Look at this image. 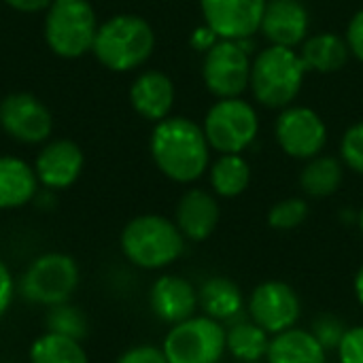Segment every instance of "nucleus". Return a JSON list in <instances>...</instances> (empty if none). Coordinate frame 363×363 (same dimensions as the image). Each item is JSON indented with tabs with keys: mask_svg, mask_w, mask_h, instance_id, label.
I'll use <instances>...</instances> for the list:
<instances>
[{
	"mask_svg": "<svg viewBox=\"0 0 363 363\" xmlns=\"http://www.w3.org/2000/svg\"><path fill=\"white\" fill-rule=\"evenodd\" d=\"M208 151L204 130L185 117H166L151 134V157L174 183L198 181L208 168Z\"/></svg>",
	"mask_w": 363,
	"mask_h": 363,
	"instance_id": "obj_1",
	"label": "nucleus"
},
{
	"mask_svg": "<svg viewBox=\"0 0 363 363\" xmlns=\"http://www.w3.org/2000/svg\"><path fill=\"white\" fill-rule=\"evenodd\" d=\"M121 253L143 270H162L185 251V236L174 221L162 215H140L128 221L119 238Z\"/></svg>",
	"mask_w": 363,
	"mask_h": 363,
	"instance_id": "obj_2",
	"label": "nucleus"
},
{
	"mask_svg": "<svg viewBox=\"0 0 363 363\" xmlns=\"http://www.w3.org/2000/svg\"><path fill=\"white\" fill-rule=\"evenodd\" d=\"M155 47L153 28L138 15H115L100 23L94 55L108 70L128 72L143 66Z\"/></svg>",
	"mask_w": 363,
	"mask_h": 363,
	"instance_id": "obj_3",
	"label": "nucleus"
},
{
	"mask_svg": "<svg viewBox=\"0 0 363 363\" xmlns=\"http://www.w3.org/2000/svg\"><path fill=\"white\" fill-rule=\"evenodd\" d=\"M308 72L302 55L289 47L272 45L257 53L251 64V89L259 104L268 108H287L302 89Z\"/></svg>",
	"mask_w": 363,
	"mask_h": 363,
	"instance_id": "obj_4",
	"label": "nucleus"
},
{
	"mask_svg": "<svg viewBox=\"0 0 363 363\" xmlns=\"http://www.w3.org/2000/svg\"><path fill=\"white\" fill-rule=\"evenodd\" d=\"M81 281L79 264L66 253H43L28 264L19 279V296L38 306H57L72 298Z\"/></svg>",
	"mask_w": 363,
	"mask_h": 363,
	"instance_id": "obj_5",
	"label": "nucleus"
},
{
	"mask_svg": "<svg viewBox=\"0 0 363 363\" xmlns=\"http://www.w3.org/2000/svg\"><path fill=\"white\" fill-rule=\"evenodd\" d=\"M98 19L87 0H53L45 17V38L51 51L72 60L91 51Z\"/></svg>",
	"mask_w": 363,
	"mask_h": 363,
	"instance_id": "obj_6",
	"label": "nucleus"
},
{
	"mask_svg": "<svg viewBox=\"0 0 363 363\" xmlns=\"http://www.w3.org/2000/svg\"><path fill=\"white\" fill-rule=\"evenodd\" d=\"M162 351L168 363H219L228 351L225 328L206 315H194L170 325Z\"/></svg>",
	"mask_w": 363,
	"mask_h": 363,
	"instance_id": "obj_7",
	"label": "nucleus"
},
{
	"mask_svg": "<svg viewBox=\"0 0 363 363\" xmlns=\"http://www.w3.org/2000/svg\"><path fill=\"white\" fill-rule=\"evenodd\" d=\"M202 130L211 149L221 155L242 153L255 143L259 119L249 102L240 98H221L206 113Z\"/></svg>",
	"mask_w": 363,
	"mask_h": 363,
	"instance_id": "obj_8",
	"label": "nucleus"
},
{
	"mask_svg": "<svg viewBox=\"0 0 363 363\" xmlns=\"http://www.w3.org/2000/svg\"><path fill=\"white\" fill-rule=\"evenodd\" d=\"M249 38L223 40L219 38L204 55L202 77L211 94L221 98H238L251 81Z\"/></svg>",
	"mask_w": 363,
	"mask_h": 363,
	"instance_id": "obj_9",
	"label": "nucleus"
},
{
	"mask_svg": "<svg viewBox=\"0 0 363 363\" xmlns=\"http://www.w3.org/2000/svg\"><path fill=\"white\" fill-rule=\"evenodd\" d=\"M247 311L253 323L270 336H277L296 328L302 315V302L291 285L283 281H264L251 291Z\"/></svg>",
	"mask_w": 363,
	"mask_h": 363,
	"instance_id": "obj_10",
	"label": "nucleus"
},
{
	"mask_svg": "<svg viewBox=\"0 0 363 363\" xmlns=\"http://www.w3.org/2000/svg\"><path fill=\"white\" fill-rule=\"evenodd\" d=\"M281 149L298 160L317 157L328 143V128L323 119L306 106H287L274 125Z\"/></svg>",
	"mask_w": 363,
	"mask_h": 363,
	"instance_id": "obj_11",
	"label": "nucleus"
},
{
	"mask_svg": "<svg viewBox=\"0 0 363 363\" xmlns=\"http://www.w3.org/2000/svg\"><path fill=\"white\" fill-rule=\"evenodd\" d=\"M0 128L19 143L38 145L51 136L53 119L36 96L17 91L0 102Z\"/></svg>",
	"mask_w": 363,
	"mask_h": 363,
	"instance_id": "obj_12",
	"label": "nucleus"
},
{
	"mask_svg": "<svg viewBox=\"0 0 363 363\" xmlns=\"http://www.w3.org/2000/svg\"><path fill=\"white\" fill-rule=\"evenodd\" d=\"M268 0H200L206 26L223 40L251 38L259 26Z\"/></svg>",
	"mask_w": 363,
	"mask_h": 363,
	"instance_id": "obj_13",
	"label": "nucleus"
},
{
	"mask_svg": "<svg viewBox=\"0 0 363 363\" xmlns=\"http://www.w3.org/2000/svg\"><path fill=\"white\" fill-rule=\"evenodd\" d=\"M83 164L85 160L79 145L60 138V140H51L40 149L34 162V172L43 187L51 191H60V189H68L79 181L83 172Z\"/></svg>",
	"mask_w": 363,
	"mask_h": 363,
	"instance_id": "obj_14",
	"label": "nucleus"
},
{
	"mask_svg": "<svg viewBox=\"0 0 363 363\" xmlns=\"http://www.w3.org/2000/svg\"><path fill=\"white\" fill-rule=\"evenodd\" d=\"M149 306L160 321L177 325L196 315L198 289L183 277L164 274L151 285Z\"/></svg>",
	"mask_w": 363,
	"mask_h": 363,
	"instance_id": "obj_15",
	"label": "nucleus"
},
{
	"mask_svg": "<svg viewBox=\"0 0 363 363\" xmlns=\"http://www.w3.org/2000/svg\"><path fill=\"white\" fill-rule=\"evenodd\" d=\"M259 30L272 45L294 49L308 34V11L302 0H268Z\"/></svg>",
	"mask_w": 363,
	"mask_h": 363,
	"instance_id": "obj_16",
	"label": "nucleus"
},
{
	"mask_svg": "<svg viewBox=\"0 0 363 363\" xmlns=\"http://www.w3.org/2000/svg\"><path fill=\"white\" fill-rule=\"evenodd\" d=\"M174 223L185 236V240L191 242L206 240L217 230L219 223V204L215 196H211L204 189L185 191L177 204Z\"/></svg>",
	"mask_w": 363,
	"mask_h": 363,
	"instance_id": "obj_17",
	"label": "nucleus"
},
{
	"mask_svg": "<svg viewBox=\"0 0 363 363\" xmlns=\"http://www.w3.org/2000/svg\"><path fill=\"white\" fill-rule=\"evenodd\" d=\"M130 102L140 117L157 123L170 115L174 104V85L164 72L147 70L132 83Z\"/></svg>",
	"mask_w": 363,
	"mask_h": 363,
	"instance_id": "obj_18",
	"label": "nucleus"
},
{
	"mask_svg": "<svg viewBox=\"0 0 363 363\" xmlns=\"http://www.w3.org/2000/svg\"><path fill=\"white\" fill-rule=\"evenodd\" d=\"M38 179L34 168L13 155H0V211H13L36 198Z\"/></svg>",
	"mask_w": 363,
	"mask_h": 363,
	"instance_id": "obj_19",
	"label": "nucleus"
},
{
	"mask_svg": "<svg viewBox=\"0 0 363 363\" xmlns=\"http://www.w3.org/2000/svg\"><path fill=\"white\" fill-rule=\"evenodd\" d=\"M266 363H328V351L311 330L291 328L270 338Z\"/></svg>",
	"mask_w": 363,
	"mask_h": 363,
	"instance_id": "obj_20",
	"label": "nucleus"
},
{
	"mask_svg": "<svg viewBox=\"0 0 363 363\" xmlns=\"http://www.w3.org/2000/svg\"><path fill=\"white\" fill-rule=\"evenodd\" d=\"M198 306L206 317L223 323L236 319L245 308L240 287L228 277H211L198 289Z\"/></svg>",
	"mask_w": 363,
	"mask_h": 363,
	"instance_id": "obj_21",
	"label": "nucleus"
},
{
	"mask_svg": "<svg viewBox=\"0 0 363 363\" xmlns=\"http://www.w3.org/2000/svg\"><path fill=\"white\" fill-rule=\"evenodd\" d=\"M349 45L342 36L332 32H321L311 36L302 47V60L308 70L317 72H336L349 60Z\"/></svg>",
	"mask_w": 363,
	"mask_h": 363,
	"instance_id": "obj_22",
	"label": "nucleus"
},
{
	"mask_svg": "<svg viewBox=\"0 0 363 363\" xmlns=\"http://www.w3.org/2000/svg\"><path fill=\"white\" fill-rule=\"evenodd\" d=\"M225 345H228V353L240 363L262 362L266 359L270 347V334L264 332L251 319L236 321L225 330Z\"/></svg>",
	"mask_w": 363,
	"mask_h": 363,
	"instance_id": "obj_23",
	"label": "nucleus"
},
{
	"mask_svg": "<svg viewBox=\"0 0 363 363\" xmlns=\"http://www.w3.org/2000/svg\"><path fill=\"white\" fill-rule=\"evenodd\" d=\"M342 177L345 170L336 157H313L300 174V187L306 196L321 200L338 191Z\"/></svg>",
	"mask_w": 363,
	"mask_h": 363,
	"instance_id": "obj_24",
	"label": "nucleus"
},
{
	"mask_svg": "<svg viewBox=\"0 0 363 363\" xmlns=\"http://www.w3.org/2000/svg\"><path fill=\"white\" fill-rule=\"evenodd\" d=\"M251 181V168L240 153L221 155L211 168V187L221 198L240 196Z\"/></svg>",
	"mask_w": 363,
	"mask_h": 363,
	"instance_id": "obj_25",
	"label": "nucleus"
},
{
	"mask_svg": "<svg viewBox=\"0 0 363 363\" xmlns=\"http://www.w3.org/2000/svg\"><path fill=\"white\" fill-rule=\"evenodd\" d=\"M30 363H89L81 340L45 332L30 347Z\"/></svg>",
	"mask_w": 363,
	"mask_h": 363,
	"instance_id": "obj_26",
	"label": "nucleus"
},
{
	"mask_svg": "<svg viewBox=\"0 0 363 363\" xmlns=\"http://www.w3.org/2000/svg\"><path fill=\"white\" fill-rule=\"evenodd\" d=\"M45 325H47V332H53V334H60V336H66L72 340H83L87 336L85 315L68 302L51 306L45 317Z\"/></svg>",
	"mask_w": 363,
	"mask_h": 363,
	"instance_id": "obj_27",
	"label": "nucleus"
},
{
	"mask_svg": "<svg viewBox=\"0 0 363 363\" xmlns=\"http://www.w3.org/2000/svg\"><path fill=\"white\" fill-rule=\"evenodd\" d=\"M308 217V202L302 198H287L277 202L268 213V223L272 230H296L300 228Z\"/></svg>",
	"mask_w": 363,
	"mask_h": 363,
	"instance_id": "obj_28",
	"label": "nucleus"
},
{
	"mask_svg": "<svg viewBox=\"0 0 363 363\" xmlns=\"http://www.w3.org/2000/svg\"><path fill=\"white\" fill-rule=\"evenodd\" d=\"M347 325L330 313H321L315 321H313V336L321 342V347L325 351H338L345 334H347Z\"/></svg>",
	"mask_w": 363,
	"mask_h": 363,
	"instance_id": "obj_29",
	"label": "nucleus"
},
{
	"mask_svg": "<svg viewBox=\"0 0 363 363\" xmlns=\"http://www.w3.org/2000/svg\"><path fill=\"white\" fill-rule=\"evenodd\" d=\"M340 155L353 172L363 174V121L347 130L340 143Z\"/></svg>",
	"mask_w": 363,
	"mask_h": 363,
	"instance_id": "obj_30",
	"label": "nucleus"
},
{
	"mask_svg": "<svg viewBox=\"0 0 363 363\" xmlns=\"http://www.w3.org/2000/svg\"><path fill=\"white\" fill-rule=\"evenodd\" d=\"M340 363H363V325L349 328L340 347H338Z\"/></svg>",
	"mask_w": 363,
	"mask_h": 363,
	"instance_id": "obj_31",
	"label": "nucleus"
},
{
	"mask_svg": "<svg viewBox=\"0 0 363 363\" xmlns=\"http://www.w3.org/2000/svg\"><path fill=\"white\" fill-rule=\"evenodd\" d=\"M117 363H168L162 347L153 345H138L119 355Z\"/></svg>",
	"mask_w": 363,
	"mask_h": 363,
	"instance_id": "obj_32",
	"label": "nucleus"
},
{
	"mask_svg": "<svg viewBox=\"0 0 363 363\" xmlns=\"http://www.w3.org/2000/svg\"><path fill=\"white\" fill-rule=\"evenodd\" d=\"M13 298H15V279L9 270V266L4 264V259L0 257V319L11 308Z\"/></svg>",
	"mask_w": 363,
	"mask_h": 363,
	"instance_id": "obj_33",
	"label": "nucleus"
},
{
	"mask_svg": "<svg viewBox=\"0 0 363 363\" xmlns=\"http://www.w3.org/2000/svg\"><path fill=\"white\" fill-rule=\"evenodd\" d=\"M347 45L351 49V53L363 62V9L355 13V17L349 23L347 30Z\"/></svg>",
	"mask_w": 363,
	"mask_h": 363,
	"instance_id": "obj_34",
	"label": "nucleus"
},
{
	"mask_svg": "<svg viewBox=\"0 0 363 363\" xmlns=\"http://www.w3.org/2000/svg\"><path fill=\"white\" fill-rule=\"evenodd\" d=\"M217 40H219V36H217L208 26L198 28V30L194 32V36H191V45H194L198 51H208Z\"/></svg>",
	"mask_w": 363,
	"mask_h": 363,
	"instance_id": "obj_35",
	"label": "nucleus"
},
{
	"mask_svg": "<svg viewBox=\"0 0 363 363\" xmlns=\"http://www.w3.org/2000/svg\"><path fill=\"white\" fill-rule=\"evenodd\" d=\"M2 2L15 11H21V13H36V11L49 9V4L53 0H2Z\"/></svg>",
	"mask_w": 363,
	"mask_h": 363,
	"instance_id": "obj_36",
	"label": "nucleus"
},
{
	"mask_svg": "<svg viewBox=\"0 0 363 363\" xmlns=\"http://www.w3.org/2000/svg\"><path fill=\"white\" fill-rule=\"evenodd\" d=\"M353 291H355V298H357L359 306L363 308V264L359 266L357 274H355V281H353Z\"/></svg>",
	"mask_w": 363,
	"mask_h": 363,
	"instance_id": "obj_37",
	"label": "nucleus"
},
{
	"mask_svg": "<svg viewBox=\"0 0 363 363\" xmlns=\"http://www.w3.org/2000/svg\"><path fill=\"white\" fill-rule=\"evenodd\" d=\"M357 223H359V230H362L363 234V208L359 211V217H357Z\"/></svg>",
	"mask_w": 363,
	"mask_h": 363,
	"instance_id": "obj_38",
	"label": "nucleus"
},
{
	"mask_svg": "<svg viewBox=\"0 0 363 363\" xmlns=\"http://www.w3.org/2000/svg\"><path fill=\"white\" fill-rule=\"evenodd\" d=\"M249 363H262V362H249Z\"/></svg>",
	"mask_w": 363,
	"mask_h": 363,
	"instance_id": "obj_39",
	"label": "nucleus"
}]
</instances>
